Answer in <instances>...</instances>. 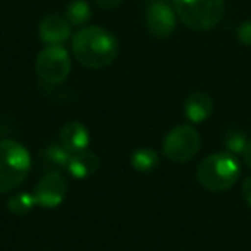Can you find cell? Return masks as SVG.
I'll return each instance as SVG.
<instances>
[{
    "instance_id": "10",
    "label": "cell",
    "mask_w": 251,
    "mask_h": 251,
    "mask_svg": "<svg viewBox=\"0 0 251 251\" xmlns=\"http://www.w3.org/2000/svg\"><path fill=\"white\" fill-rule=\"evenodd\" d=\"M59 140L71 153H77V151H84L90 147V131L83 122L77 121H71L67 124L62 126L59 134Z\"/></svg>"
},
{
    "instance_id": "7",
    "label": "cell",
    "mask_w": 251,
    "mask_h": 251,
    "mask_svg": "<svg viewBox=\"0 0 251 251\" xmlns=\"http://www.w3.org/2000/svg\"><path fill=\"white\" fill-rule=\"evenodd\" d=\"M145 21L151 35L157 38H167L174 33L177 14L165 0H150L145 9Z\"/></svg>"
},
{
    "instance_id": "14",
    "label": "cell",
    "mask_w": 251,
    "mask_h": 251,
    "mask_svg": "<svg viewBox=\"0 0 251 251\" xmlns=\"http://www.w3.org/2000/svg\"><path fill=\"white\" fill-rule=\"evenodd\" d=\"M71 157H73V153L62 143H50L43 148V158L59 169H67Z\"/></svg>"
},
{
    "instance_id": "9",
    "label": "cell",
    "mask_w": 251,
    "mask_h": 251,
    "mask_svg": "<svg viewBox=\"0 0 251 251\" xmlns=\"http://www.w3.org/2000/svg\"><path fill=\"white\" fill-rule=\"evenodd\" d=\"M71 23L59 14H49L38 26V35L45 45H64L71 38Z\"/></svg>"
},
{
    "instance_id": "17",
    "label": "cell",
    "mask_w": 251,
    "mask_h": 251,
    "mask_svg": "<svg viewBox=\"0 0 251 251\" xmlns=\"http://www.w3.org/2000/svg\"><path fill=\"white\" fill-rule=\"evenodd\" d=\"M248 141L250 140L246 138V134H244L243 131H237V129L229 131V133L226 134V138H224V145H226L227 151L232 155H239V153L243 155Z\"/></svg>"
},
{
    "instance_id": "19",
    "label": "cell",
    "mask_w": 251,
    "mask_h": 251,
    "mask_svg": "<svg viewBox=\"0 0 251 251\" xmlns=\"http://www.w3.org/2000/svg\"><path fill=\"white\" fill-rule=\"evenodd\" d=\"M98 4V7H101L103 11H112V9L119 7L122 0H95Z\"/></svg>"
},
{
    "instance_id": "8",
    "label": "cell",
    "mask_w": 251,
    "mask_h": 251,
    "mask_svg": "<svg viewBox=\"0 0 251 251\" xmlns=\"http://www.w3.org/2000/svg\"><path fill=\"white\" fill-rule=\"evenodd\" d=\"M67 195V181L59 171H50L38 181L33 189L36 205L42 208H57Z\"/></svg>"
},
{
    "instance_id": "16",
    "label": "cell",
    "mask_w": 251,
    "mask_h": 251,
    "mask_svg": "<svg viewBox=\"0 0 251 251\" xmlns=\"http://www.w3.org/2000/svg\"><path fill=\"white\" fill-rule=\"evenodd\" d=\"M36 206L33 193H18L7 200V210L12 215H26Z\"/></svg>"
},
{
    "instance_id": "1",
    "label": "cell",
    "mask_w": 251,
    "mask_h": 251,
    "mask_svg": "<svg viewBox=\"0 0 251 251\" xmlns=\"http://www.w3.org/2000/svg\"><path fill=\"white\" fill-rule=\"evenodd\" d=\"M71 49L81 66L88 69H103L117 57L119 42L101 26H84L74 33Z\"/></svg>"
},
{
    "instance_id": "20",
    "label": "cell",
    "mask_w": 251,
    "mask_h": 251,
    "mask_svg": "<svg viewBox=\"0 0 251 251\" xmlns=\"http://www.w3.org/2000/svg\"><path fill=\"white\" fill-rule=\"evenodd\" d=\"M241 191H243L244 201H246V203H248V206L251 208V176L246 179V181L243 182V188H241Z\"/></svg>"
},
{
    "instance_id": "18",
    "label": "cell",
    "mask_w": 251,
    "mask_h": 251,
    "mask_svg": "<svg viewBox=\"0 0 251 251\" xmlns=\"http://www.w3.org/2000/svg\"><path fill=\"white\" fill-rule=\"evenodd\" d=\"M237 38L243 45L251 47V21H244L237 26Z\"/></svg>"
},
{
    "instance_id": "4",
    "label": "cell",
    "mask_w": 251,
    "mask_h": 251,
    "mask_svg": "<svg viewBox=\"0 0 251 251\" xmlns=\"http://www.w3.org/2000/svg\"><path fill=\"white\" fill-rule=\"evenodd\" d=\"M177 18L195 31H208L224 18L226 0H172Z\"/></svg>"
},
{
    "instance_id": "12",
    "label": "cell",
    "mask_w": 251,
    "mask_h": 251,
    "mask_svg": "<svg viewBox=\"0 0 251 251\" xmlns=\"http://www.w3.org/2000/svg\"><path fill=\"white\" fill-rule=\"evenodd\" d=\"M98 167H100V160L95 153L84 150L73 153L67 165V172L73 176L74 179H88L93 174H97Z\"/></svg>"
},
{
    "instance_id": "11",
    "label": "cell",
    "mask_w": 251,
    "mask_h": 251,
    "mask_svg": "<svg viewBox=\"0 0 251 251\" xmlns=\"http://www.w3.org/2000/svg\"><path fill=\"white\" fill-rule=\"evenodd\" d=\"M184 115L191 124H201L212 115L213 98L205 91H195L184 101Z\"/></svg>"
},
{
    "instance_id": "6",
    "label": "cell",
    "mask_w": 251,
    "mask_h": 251,
    "mask_svg": "<svg viewBox=\"0 0 251 251\" xmlns=\"http://www.w3.org/2000/svg\"><path fill=\"white\" fill-rule=\"evenodd\" d=\"M38 77L47 84H60L71 73V55L64 45H47L35 62Z\"/></svg>"
},
{
    "instance_id": "5",
    "label": "cell",
    "mask_w": 251,
    "mask_h": 251,
    "mask_svg": "<svg viewBox=\"0 0 251 251\" xmlns=\"http://www.w3.org/2000/svg\"><path fill=\"white\" fill-rule=\"evenodd\" d=\"M201 147V136L191 124L176 126L165 134L162 150L167 160L174 164H184L189 162Z\"/></svg>"
},
{
    "instance_id": "3",
    "label": "cell",
    "mask_w": 251,
    "mask_h": 251,
    "mask_svg": "<svg viewBox=\"0 0 251 251\" xmlns=\"http://www.w3.org/2000/svg\"><path fill=\"white\" fill-rule=\"evenodd\" d=\"M31 171L28 148L14 140L0 141V195L23 184Z\"/></svg>"
},
{
    "instance_id": "15",
    "label": "cell",
    "mask_w": 251,
    "mask_h": 251,
    "mask_svg": "<svg viewBox=\"0 0 251 251\" xmlns=\"http://www.w3.org/2000/svg\"><path fill=\"white\" fill-rule=\"evenodd\" d=\"M66 18L73 26H84L91 18V9L84 0H73L66 9Z\"/></svg>"
},
{
    "instance_id": "13",
    "label": "cell",
    "mask_w": 251,
    "mask_h": 251,
    "mask_svg": "<svg viewBox=\"0 0 251 251\" xmlns=\"http://www.w3.org/2000/svg\"><path fill=\"white\" fill-rule=\"evenodd\" d=\"M158 160L160 158H158V153L153 148L143 147L133 151V155H131V167L136 172L148 174V172H153L158 167Z\"/></svg>"
},
{
    "instance_id": "2",
    "label": "cell",
    "mask_w": 251,
    "mask_h": 251,
    "mask_svg": "<svg viewBox=\"0 0 251 251\" xmlns=\"http://www.w3.org/2000/svg\"><path fill=\"white\" fill-rule=\"evenodd\" d=\"M239 162L229 151L208 155L200 162L196 169V181L200 182V186L213 193L230 189L239 181Z\"/></svg>"
},
{
    "instance_id": "21",
    "label": "cell",
    "mask_w": 251,
    "mask_h": 251,
    "mask_svg": "<svg viewBox=\"0 0 251 251\" xmlns=\"http://www.w3.org/2000/svg\"><path fill=\"white\" fill-rule=\"evenodd\" d=\"M243 160L246 162V165L251 169V140L248 141L246 148H244V151H243Z\"/></svg>"
}]
</instances>
